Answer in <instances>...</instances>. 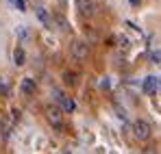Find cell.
Returning a JSON list of instances; mask_svg holds the SVG:
<instances>
[{"label":"cell","mask_w":161,"mask_h":154,"mask_svg":"<svg viewBox=\"0 0 161 154\" xmlns=\"http://www.w3.org/2000/svg\"><path fill=\"white\" fill-rule=\"evenodd\" d=\"M133 135L139 139V141H148L153 137V130H150V124L146 119H137L133 124Z\"/></svg>","instance_id":"6da1fadb"},{"label":"cell","mask_w":161,"mask_h":154,"mask_svg":"<svg viewBox=\"0 0 161 154\" xmlns=\"http://www.w3.org/2000/svg\"><path fill=\"white\" fill-rule=\"evenodd\" d=\"M46 117H48V122L53 126H57V128L63 126V111L59 106H46Z\"/></svg>","instance_id":"7a4b0ae2"},{"label":"cell","mask_w":161,"mask_h":154,"mask_svg":"<svg viewBox=\"0 0 161 154\" xmlns=\"http://www.w3.org/2000/svg\"><path fill=\"white\" fill-rule=\"evenodd\" d=\"M159 85H161V78H157V76H146L144 85H142V91L150 96V93H155V91L159 89Z\"/></svg>","instance_id":"3957f363"},{"label":"cell","mask_w":161,"mask_h":154,"mask_svg":"<svg viewBox=\"0 0 161 154\" xmlns=\"http://www.w3.org/2000/svg\"><path fill=\"white\" fill-rule=\"evenodd\" d=\"M87 54H89L87 44H85V41H74V46H72V56H74L76 61H83V59H87Z\"/></svg>","instance_id":"277c9868"},{"label":"cell","mask_w":161,"mask_h":154,"mask_svg":"<svg viewBox=\"0 0 161 154\" xmlns=\"http://www.w3.org/2000/svg\"><path fill=\"white\" fill-rule=\"evenodd\" d=\"M76 9H79L80 15H85V18L94 15V2L92 0H76Z\"/></svg>","instance_id":"5b68a950"},{"label":"cell","mask_w":161,"mask_h":154,"mask_svg":"<svg viewBox=\"0 0 161 154\" xmlns=\"http://www.w3.org/2000/svg\"><path fill=\"white\" fill-rule=\"evenodd\" d=\"M61 111H65V113H74V111H76V102H74L70 96H61Z\"/></svg>","instance_id":"8992f818"},{"label":"cell","mask_w":161,"mask_h":154,"mask_svg":"<svg viewBox=\"0 0 161 154\" xmlns=\"http://www.w3.org/2000/svg\"><path fill=\"white\" fill-rule=\"evenodd\" d=\"M13 61H15V65H18V67H22V65L26 63V52H24V48H20V46H18V48L13 50Z\"/></svg>","instance_id":"52a82bcc"},{"label":"cell","mask_w":161,"mask_h":154,"mask_svg":"<svg viewBox=\"0 0 161 154\" xmlns=\"http://www.w3.org/2000/svg\"><path fill=\"white\" fill-rule=\"evenodd\" d=\"M20 89H22L24 96H33V93H35V82H33V78H24L22 85H20Z\"/></svg>","instance_id":"ba28073f"},{"label":"cell","mask_w":161,"mask_h":154,"mask_svg":"<svg viewBox=\"0 0 161 154\" xmlns=\"http://www.w3.org/2000/svg\"><path fill=\"white\" fill-rule=\"evenodd\" d=\"M37 18H39V20H42V22H44L46 26H48V28H53V20L48 18L46 9H42V7H39V9H37Z\"/></svg>","instance_id":"9c48e42d"},{"label":"cell","mask_w":161,"mask_h":154,"mask_svg":"<svg viewBox=\"0 0 161 154\" xmlns=\"http://www.w3.org/2000/svg\"><path fill=\"white\" fill-rule=\"evenodd\" d=\"M63 80H65L68 85H76V74H74V72H65V74H63Z\"/></svg>","instance_id":"30bf717a"},{"label":"cell","mask_w":161,"mask_h":154,"mask_svg":"<svg viewBox=\"0 0 161 154\" xmlns=\"http://www.w3.org/2000/svg\"><path fill=\"white\" fill-rule=\"evenodd\" d=\"M150 63H157V65L161 63V50H159V48L150 52Z\"/></svg>","instance_id":"8fae6325"},{"label":"cell","mask_w":161,"mask_h":154,"mask_svg":"<svg viewBox=\"0 0 161 154\" xmlns=\"http://www.w3.org/2000/svg\"><path fill=\"white\" fill-rule=\"evenodd\" d=\"M15 4H18L20 11H26V9H24V0H15Z\"/></svg>","instance_id":"7c38bea8"},{"label":"cell","mask_w":161,"mask_h":154,"mask_svg":"<svg viewBox=\"0 0 161 154\" xmlns=\"http://www.w3.org/2000/svg\"><path fill=\"white\" fill-rule=\"evenodd\" d=\"M0 128H2V115H0Z\"/></svg>","instance_id":"4fadbf2b"},{"label":"cell","mask_w":161,"mask_h":154,"mask_svg":"<svg viewBox=\"0 0 161 154\" xmlns=\"http://www.w3.org/2000/svg\"><path fill=\"white\" fill-rule=\"evenodd\" d=\"M131 2H133V4H137V2H139V0H131Z\"/></svg>","instance_id":"5bb4252c"},{"label":"cell","mask_w":161,"mask_h":154,"mask_svg":"<svg viewBox=\"0 0 161 154\" xmlns=\"http://www.w3.org/2000/svg\"><path fill=\"white\" fill-rule=\"evenodd\" d=\"M0 85H2V78H0Z\"/></svg>","instance_id":"9a60e30c"}]
</instances>
